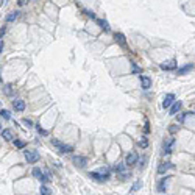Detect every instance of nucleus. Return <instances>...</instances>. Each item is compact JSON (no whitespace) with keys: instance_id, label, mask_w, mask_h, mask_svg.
I'll use <instances>...</instances> for the list:
<instances>
[{"instance_id":"1","label":"nucleus","mask_w":195,"mask_h":195,"mask_svg":"<svg viewBox=\"0 0 195 195\" xmlns=\"http://www.w3.org/2000/svg\"><path fill=\"white\" fill-rule=\"evenodd\" d=\"M24 156H25V159L28 164H34V162H38L39 161V153L36 152V150H24Z\"/></svg>"},{"instance_id":"2","label":"nucleus","mask_w":195,"mask_h":195,"mask_svg":"<svg viewBox=\"0 0 195 195\" xmlns=\"http://www.w3.org/2000/svg\"><path fill=\"white\" fill-rule=\"evenodd\" d=\"M52 145H55V147H58V150H60V153H70L74 148L70 147V145H64L62 142H60V140L56 139H52Z\"/></svg>"},{"instance_id":"3","label":"nucleus","mask_w":195,"mask_h":195,"mask_svg":"<svg viewBox=\"0 0 195 195\" xmlns=\"http://www.w3.org/2000/svg\"><path fill=\"white\" fill-rule=\"evenodd\" d=\"M89 176L92 180H95V181H98V183H102V181H106L108 178H109V175H103V173H100V172H89Z\"/></svg>"},{"instance_id":"4","label":"nucleus","mask_w":195,"mask_h":195,"mask_svg":"<svg viewBox=\"0 0 195 195\" xmlns=\"http://www.w3.org/2000/svg\"><path fill=\"white\" fill-rule=\"evenodd\" d=\"M139 80H140V88H142V89H148L152 86V78H150V76L139 75Z\"/></svg>"},{"instance_id":"5","label":"nucleus","mask_w":195,"mask_h":195,"mask_svg":"<svg viewBox=\"0 0 195 195\" xmlns=\"http://www.w3.org/2000/svg\"><path fill=\"white\" fill-rule=\"evenodd\" d=\"M74 164L76 167H80V169H83V167H86V164H88V159H86L84 156H74Z\"/></svg>"},{"instance_id":"6","label":"nucleus","mask_w":195,"mask_h":195,"mask_svg":"<svg viewBox=\"0 0 195 195\" xmlns=\"http://www.w3.org/2000/svg\"><path fill=\"white\" fill-rule=\"evenodd\" d=\"M137 155H136V153H128V155L125 156V164L126 166H133V164H136V162H137Z\"/></svg>"},{"instance_id":"7","label":"nucleus","mask_w":195,"mask_h":195,"mask_svg":"<svg viewBox=\"0 0 195 195\" xmlns=\"http://www.w3.org/2000/svg\"><path fill=\"white\" fill-rule=\"evenodd\" d=\"M13 108H14L16 111L22 112V111L25 109V102H24V100H20V98H16V100L13 102Z\"/></svg>"},{"instance_id":"8","label":"nucleus","mask_w":195,"mask_h":195,"mask_svg":"<svg viewBox=\"0 0 195 195\" xmlns=\"http://www.w3.org/2000/svg\"><path fill=\"white\" fill-rule=\"evenodd\" d=\"M173 100H175V94H167L164 97V102H162V106H164V108H170V105L173 103Z\"/></svg>"},{"instance_id":"9","label":"nucleus","mask_w":195,"mask_h":195,"mask_svg":"<svg viewBox=\"0 0 195 195\" xmlns=\"http://www.w3.org/2000/svg\"><path fill=\"white\" fill-rule=\"evenodd\" d=\"M170 169H173V164H172V162H162V164L158 167V172H159V173H164V172L170 170Z\"/></svg>"},{"instance_id":"10","label":"nucleus","mask_w":195,"mask_h":195,"mask_svg":"<svg viewBox=\"0 0 195 195\" xmlns=\"http://www.w3.org/2000/svg\"><path fill=\"white\" fill-rule=\"evenodd\" d=\"M176 67V62H175V60H172V61H167V64L164 62V64H161V69L162 70H173Z\"/></svg>"},{"instance_id":"11","label":"nucleus","mask_w":195,"mask_h":195,"mask_svg":"<svg viewBox=\"0 0 195 195\" xmlns=\"http://www.w3.org/2000/svg\"><path fill=\"white\" fill-rule=\"evenodd\" d=\"M180 109H181V102H180V100H176V102L173 103V106L170 108V112H169V114H170V116H176Z\"/></svg>"},{"instance_id":"12","label":"nucleus","mask_w":195,"mask_h":195,"mask_svg":"<svg viewBox=\"0 0 195 195\" xmlns=\"http://www.w3.org/2000/svg\"><path fill=\"white\" fill-rule=\"evenodd\" d=\"M175 144V139L173 137H170L169 140H166L164 142V153H170L172 152V145Z\"/></svg>"},{"instance_id":"13","label":"nucleus","mask_w":195,"mask_h":195,"mask_svg":"<svg viewBox=\"0 0 195 195\" xmlns=\"http://www.w3.org/2000/svg\"><path fill=\"white\" fill-rule=\"evenodd\" d=\"M167 180H170V176H166V178H162L161 181H159V184H158V190L159 192H166V186H167Z\"/></svg>"},{"instance_id":"14","label":"nucleus","mask_w":195,"mask_h":195,"mask_svg":"<svg viewBox=\"0 0 195 195\" xmlns=\"http://www.w3.org/2000/svg\"><path fill=\"white\" fill-rule=\"evenodd\" d=\"M2 137L5 139V140H11L14 136H13V131H11L10 128H5V130L2 131Z\"/></svg>"},{"instance_id":"15","label":"nucleus","mask_w":195,"mask_h":195,"mask_svg":"<svg viewBox=\"0 0 195 195\" xmlns=\"http://www.w3.org/2000/svg\"><path fill=\"white\" fill-rule=\"evenodd\" d=\"M194 69V64H187V66H183L181 69H178V75H184L186 72H189V70H192Z\"/></svg>"},{"instance_id":"16","label":"nucleus","mask_w":195,"mask_h":195,"mask_svg":"<svg viewBox=\"0 0 195 195\" xmlns=\"http://www.w3.org/2000/svg\"><path fill=\"white\" fill-rule=\"evenodd\" d=\"M19 14H20L19 11H13V13H10V14L6 16V22H13V20H16L17 17H19Z\"/></svg>"},{"instance_id":"17","label":"nucleus","mask_w":195,"mask_h":195,"mask_svg":"<svg viewBox=\"0 0 195 195\" xmlns=\"http://www.w3.org/2000/svg\"><path fill=\"white\" fill-rule=\"evenodd\" d=\"M39 192H41V195H50V194H52V189L47 187L45 184H42V186L39 187Z\"/></svg>"},{"instance_id":"18","label":"nucleus","mask_w":195,"mask_h":195,"mask_svg":"<svg viewBox=\"0 0 195 195\" xmlns=\"http://www.w3.org/2000/svg\"><path fill=\"white\" fill-rule=\"evenodd\" d=\"M31 173H33V176H34V178H38V180H41V176H42V175H44V172H42V170H41V169H39V167H34V169H33V172H31Z\"/></svg>"},{"instance_id":"19","label":"nucleus","mask_w":195,"mask_h":195,"mask_svg":"<svg viewBox=\"0 0 195 195\" xmlns=\"http://www.w3.org/2000/svg\"><path fill=\"white\" fill-rule=\"evenodd\" d=\"M98 22V25H100V28L103 30V31H106V33H108V31H109V25H108V22L106 20H97Z\"/></svg>"},{"instance_id":"20","label":"nucleus","mask_w":195,"mask_h":195,"mask_svg":"<svg viewBox=\"0 0 195 195\" xmlns=\"http://www.w3.org/2000/svg\"><path fill=\"white\" fill-rule=\"evenodd\" d=\"M116 39H117V42H119L120 45H125V36L122 34V33H116Z\"/></svg>"},{"instance_id":"21","label":"nucleus","mask_w":195,"mask_h":195,"mask_svg":"<svg viewBox=\"0 0 195 195\" xmlns=\"http://www.w3.org/2000/svg\"><path fill=\"white\" fill-rule=\"evenodd\" d=\"M114 170L119 172V173H125V164H117V166H114Z\"/></svg>"},{"instance_id":"22","label":"nucleus","mask_w":195,"mask_h":195,"mask_svg":"<svg viewBox=\"0 0 195 195\" xmlns=\"http://www.w3.org/2000/svg\"><path fill=\"white\" fill-rule=\"evenodd\" d=\"M47 181H50V173H48V172H45V173L41 176V183H47Z\"/></svg>"},{"instance_id":"23","label":"nucleus","mask_w":195,"mask_h":195,"mask_svg":"<svg viewBox=\"0 0 195 195\" xmlns=\"http://www.w3.org/2000/svg\"><path fill=\"white\" fill-rule=\"evenodd\" d=\"M137 145H139V147H142V148H147V147H148V140L145 139V137H142V139L137 142Z\"/></svg>"},{"instance_id":"24","label":"nucleus","mask_w":195,"mask_h":195,"mask_svg":"<svg viewBox=\"0 0 195 195\" xmlns=\"http://www.w3.org/2000/svg\"><path fill=\"white\" fill-rule=\"evenodd\" d=\"M3 92H5V95H11L13 94V86L11 84H6L5 88H3Z\"/></svg>"},{"instance_id":"25","label":"nucleus","mask_w":195,"mask_h":195,"mask_svg":"<svg viewBox=\"0 0 195 195\" xmlns=\"http://www.w3.org/2000/svg\"><path fill=\"white\" fill-rule=\"evenodd\" d=\"M0 116H2L5 120H8V119L11 117V116H10V111H6V109H2V111H0Z\"/></svg>"},{"instance_id":"26","label":"nucleus","mask_w":195,"mask_h":195,"mask_svg":"<svg viewBox=\"0 0 195 195\" xmlns=\"http://www.w3.org/2000/svg\"><path fill=\"white\" fill-rule=\"evenodd\" d=\"M14 145L17 148H24L25 147V142H22V140H14Z\"/></svg>"},{"instance_id":"27","label":"nucleus","mask_w":195,"mask_h":195,"mask_svg":"<svg viewBox=\"0 0 195 195\" xmlns=\"http://www.w3.org/2000/svg\"><path fill=\"white\" fill-rule=\"evenodd\" d=\"M36 128H38V133H39V134H42V136H47V134H48L45 130H42V128H41V125H36Z\"/></svg>"},{"instance_id":"28","label":"nucleus","mask_w":195,"mask_h":195,"mask_svg":"<svg viewBox=\"0 0 195 195\" xmlns=\"http://www.w3.org/2000/svg\"><path fill=\"white\" fill-rule=\"evenodd\" d=\"M140 186H142V184H140V181H136L134 186H133V189H131V192H136V190H137V189L140 187Z\"/></svg>"},{"instance_id":"29","label":"nucleus","mask_w":195,"mask_h":195,"mask_svg":"<svg viewBox=\"0 0 195 195\" xmlns=\"http://www.w3.org/2000/svg\"><path fill=\"white\" fill-rule=\"evenodd\" d=\"M24 123H25L27 126H33V122H31L30 119H24Z\"/></svg>"},{"instance_id":"30","label":"nucleus","mask_w":195,"mask_h":195,"mask_svg":"<svg viewBox=\"0 0 195 195\" xmlns=\"http://www.w3.org/2000/svg\"><path fill=\"white\" fill-rule=\"evenodd\" d=\"M133 72H134V74H140V69L136 64H133Z\"/></svg>"},{"instance_id":"31","label":"nucleus","mask_w":195,"mask_h":195,"mask_svg":"<svg viewBox=\"0 0 195 195\" xmlns=\"http://www.w3.org/2000/svg\"><path fill=\"white\" fill-rule=\"evenodd\" d=\"M180 130V126L178 125H175V126H170V133H175V131H178Z\"/></svg>"},{"instance_id":"32","label":"nucleus","mask_w":195,"mask_h":195,"mask_svg":"<svg viewBox=\"0 0 195 195\" xmlns=\"http://www.w3.org/2000/svg\"><path fill=\"white\" fill-rule=\"evenodd\" d=\"M145 161H147V156H144V158H142V162H140V166H139L140 169H144V166H145Z\"/></svg>"},{"instance_id":"33","label":"nucleus","mask_w":195,"mask_h":195,"mask_svg":"<svg viewBox=\"0 0 195 195\" xmlns=\"http://www.w3.org/2000/svg\"><path fill=\"white\" fill-rule=\"evenodd\" d=\"M86 14H88L89 17H92V19H95V14H94V13H90V11H86Z\"/></svg>"},{"instance_id":"34","label":"nucleus","mask_w":195,"mask_h":195,"mask_svg":"<svg viewBox=\"0 0 195 195\" xmlns=\"http://www.w3.org/2000/svg\"><path fill=\"white\" fill-rule=\"evenodd\" d=\"M5 31H6V27H2V30H0V34H2V38H3V34H5Z\"/></svg>"},{"instance_id":"35","label":"nucleus","mask_w":195,"mask_h":195,"mask_svg":"<svg viewBox=\"0 0 195 195\" xmlns=\"http://www.w3.org/2000/svg\"><path fill=\"white\" fill-rule=\"evenodd\" d=\"M178 120H180V122H183V120H184V114H181V116L178 117Z\"/></svg>"},{"instance_id":"36","label":"nucleus","mask_w":195,"mask_h":195,"mask_svg":"<svg viewBox=\"0 0 195 195\" xmlns=\"http://www.w3.org/2000/svg\"><path fill=\"white\" fill-rule=\"evenodd\" d=\"M19 5L22 6V5H25V0H19Z\"/></svg>"}]
</instances>
